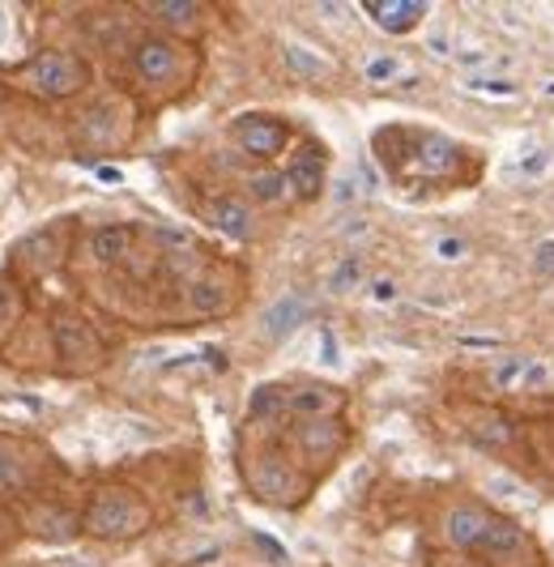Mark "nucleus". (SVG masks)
I'll use <instances>...</instances> for the list:
<instances>
[{
  "mask_svg": "<svg viewBox=\"0 0 554 567\" xmlns=\"http://www.w3.org/2000/svg\"><path fill=\"white\" fill-rule=\"evenodd\" d=\"M154 22H163V27L179 30V34H193L201 27V4L196 0H150V4H141Z\"/></svg>",
  "mask_w": 554,
  "mask_h": 567,
  "instance_id": "2eb2a0df",
  "label": "nucleus"
},
{
  "mask_svg": "<svg viewBox=\"0 0 554 567\" xmlns=\"http://www.w3.org/2000/svg\"><path fill=\"white\" fill-rule=\"evenodd\" d=\"M82 142L94 150H111L120 145V107L115 103H99L94 112L82 120Z\"/></svg>",
  "mask_w": 554,
  "mask_h": 567,
  "instance_id": "4468645a",
  "label": "nucleus"
},
{
  "mask_svg": "<svg viewBox=\"0 0 554 567\" xmlns=\"http://www.w3.org/2000/svg\"><path fill=\"white\" fill-rule=\"evenodd\" d=\"M286 179H290V193L299 200H316L325 188V154L320 150H299L286 167Z\"/></svg>",
  "mask_w": 554,
  "mask_h": 567,
  "instance_id": "ddd939ff",
  "label": "nucleus"
},
{
  "mask_svg": "<svg viewBox=\"0 0 554 567\" xmlns=\"http://www.w3.org/2000/svg\"><path fill=\"white\" fill-rule=\"evenodd\" d=\"M13 308H18V303H13V290L0 282V320H9V316H13Z\"/></svg>",
  "mask_w": 554,
  "mask_h": 567,
  "instance_id": "b1692460",
  "label": "nucleus"
},
{
  "mask_svg": "<svg viewBox=\"0 0 554 567\" xmlns=\"http://www.w3.org/2000/svg\"><path fill=\"white\" fill-rule=\"evenodd\" d=\"M362 9H367V18L376 22L380 30L388 34H410V30L427 18V0H362Z\"/></svg>",
  "mask_w": 554,
  "mask_h": 567,
  "instance_id": "9b49d317",
  "label": "nucleus"
},
{
  "mask_svg": "<svg viewBox=\"0 0 554 567\" xmlns=\"http://www.w3.org/2000/svg\"><path fill=\"white\" fill-rule=\"evenodd\" d=\"M188 299H193V308L201 316H218L222 308H226V290H222L218 278H196V282L188 286Z\"/></svg>",
  "mask_w": 554,
  "mask_h": 567,
  "instance_id": "aec40b11",
  "label": "nucleus"
},
{
  "mask_svg": "<svg viewBox=\"0 0 554 567\" xmlns=\"http://www.w3.org/2000/svg\"><path fill=\"white\" fill-rule=\"evenodd\" d=\"M248 486L252 495H260L265 504H281V508L304 495V478L281 456H260L256 465H248Z\"/></svg>",
  "mask_w": 554,
  "mask_h": 567,
  "instance_id": "6e6552de",
  "label": "nucleus"
},
{
  "mask_svg": "<svg viewBox=\"0 0 554 567\" xmlns=\"http://www.w3.org/2000/svg\"><path fill=\"white\" fill-rule=\"evenodd\" d=\"M252 197L260 200V205H277V200L295 197L290 193V179H286V171H256L248 179Z\"/></svg>",
  "mask_w": 554,
  "mask_h": 567,
  "instance_id": "6ab92c4d",
  "label": "nucleus"
},
{
  "mask_svg": "<svg viewBox=\"0 0 554 567\" xmlns=\"http://www.w3.org/2000/svg\"><path fill=\"white\" fill-rule=\"evenodd\" d=\"M85 78H90L85 64L69 52H43V56L30 60L27 69H18V82L34 90L39 99H69L82 90Z\"/></svg>",
  "mask_w": 554,
  "mask_h": 567,
  "instance_id": "20e7f679",
  "label": "nucleus"
},
{
  "mask_svg": "<svg viewBox=\"0 0 554 567\" xmlns=\"http://www.w3.org/2000/svg\"><path fill=\"white\" fill-rule=\"evenodd\" d=\"M209 223L230 235V239H248L252 235V205L239 197H218L209 205Z\"/></svg>",
  "mask_w": 554,
  "mask_h": 567,
  "instance_id": "dca6fc26",
  "label": "nucleus"
},
{
  "mask_svg": "<svg viewBox=\"0 0 554 567\" xmlns=\"http://www.w3.org/2000/svg\"><path fill=\"white\" fill-rule=\"evenodd\" d=\"M129 244H133V230L129 227H99L90 235V252H94V260H103V265L124 260V256H129Z\"/></svg>",
  "mask_w": 554,
  "mask_h": 567,
  "instance_id": "f3484780",
  "label": "nucleus"
},
{
  "mask_svg": "<svg viewBox=\"0 0 554 567\" xmlns=\"http://www.w3.org/2000/svg\"><path fill=\"white\" fill-rule=\"evenodd\" d=\"M346 405V393L320 384V380H304V384H286V419L295 423H316V419H337V410Z\"/></svg>",
  "mask_w": 554,
  "mask_h": 567,
  "instance_id": "1a4fd4ad",
  "label": "nucleus"
},
{
  "mask_svg": "<svg viewBox=\"0 0 554 567\" xmlns=\"http://www.w3.org/2000/svg\"><path fill=\"white\" fill-rule=\"evenodd\" d=\"M52 333H55V350L64 359H99V350H103L99 338H94V329L85 320H78V316H55Z\"/></svg>",
  "mask_w": 554,
  "mask_h": 567,
  "instance_id": "f8f14e48",
  "label": "nucleus"
},
{
  "mask_svg": "<svg viewBox=\"0 0 554 567\" xmlns=\"http://www.w3.org/2000/svg\"><path fill=\"white\" fill-rule=\"evenodd\" d=\"M397 69H401L397 60H371L367 78H371V82H392V78H397Z\"/></svg>",
  "mask_w": 554,
  "mask_h": 567,
  "instance_id": "5701e85b",
  "label": "nucleus"
},
{
  "mask_svg": "<svg viewBox=\"0 0 554 567\" xmlns=\"http://www.w3.org/2000/svg\"><path fill=\"white\" fill-rule=\"evenodd\" d=\"M299 316H304V303H299V299H286V303H277L274 312L265 316V329H269L274 338H281V333H290V329L299 324Z\"/></svg>",
  "mask_w": 554,
  "mask_h": 567,
  "instance_id": "412c9836",
  "label": "nucleus"
},
{
  "mask_svg": "<svg viewBox=\"0 0 554 567\" xmlns=\"http://www.w3.org/2000/svg\"><path fill=\"white\" fill-rule=\"evenodd\" d=\"M295 449L307 456V461H337V453L346 449L350 431L337 423V419H316V423H295Z\"/></svg>",
  "mask_w": 554,
  "mask_h": 567,
  "instance_id": "9d476101",
  "label": "nucleus"
},
{
  "mask_svg": "<svg viewBox=\"0 0 554 567\" xmlns=\"http://www.w3.org/2000/svg\"><path fill=\"white\" fill-rule=\"evenodd\" d=\"M230 137H235V145L248 154V158H260V163H269V158H277L286 145H290V128L281 124V120H274V115H239L235 124H230Z\"/></svg>",
  "mask_w": 554,
  "mask_h": 567,
  "instance_id": "0eeeda50",
  "label": "nucleus"
},
{
  "mask_svg": "<svg viewBox=\"0 0 554 567\" xmlns=\"http://www.w3.org/2000/svg\"><path fill=\"white\" fill-rule=\"evenodd\" d=\"M473 559L482 567H546L542 542L533 538L521 520H512V516H503V512L495 516L491 534L482 538Z\"/></svg>",
  "mask_w": 554,
  "mask_h": 567,
  "instance_id": "7ed1b4c3",
  "label": "nucleus"
},
{
  "mask_svg": "<svg viewBox=\"0 0 554 567\" xmlns=\"http://www.w3.org/2000/svg\"><path fill=\"white\" fill-rule=\"evenodd\" d=\"M286 60H290L295 69H304L307 78H320V73H329V64H325V60H316L311 52H304L299 43H290V48H286Z\"/></svg>",
  "mask_w": 554,
  "mask_h": 567,
  "instance_id": "4be33fe9",
  "label": "nucleus"
},
{
  "mask_svg": "<svg viewBox=\"0 0 554 567\" xmlns=\"http://www.w3.org/2000/svg\"><path fill=\"white\" fill-rule=\"evenodd\" d=\"M376 158L384 163L392 179H456L470 184V154L465 145L443 137L435 128H380L376 133Z\"/></svg>",
  "mask_w": 554,
  "mask_h": 567,
  "instance_id": "f257e3e1",
  "label": "nucleus"
},
{
  "mask_svg": "<svg viewBox=\"0 0 554 567\" xmlns=\"http://www.w3.org/2000/svg\"><path fill=\"white\" fill-rule=\"evenodd\" d=\"M145 525H150V508H145V499L133 495L129 486H103V491L90 499L85 520H82L85 534L103 542L137 538Z\"/></svg>",
  "mask_w": 554,
  "mask_h": 567,
  "instance_id": "f03ea898",
  "label": "nucleus"
},
{
  "mask_svg": "<svg viewBox=\"0 0 554 567\" xmlns=\"http://www.w3.org/2000/svg\"><path fill=\"white\" fill-rule=\"evenodd\" d=\"M18 483H22V474H18V470H13V465L0 456V486H18Z\"/></svg>",
  "mask_w": 554,
  "mask_h": 567,
  "instance_id": "393cba45",
  "label": "nucleus"
},
{
  "mask_svg": "<svg viewBox=\"0 0 554 567\" xmlns=\"http://www.w3.org/2000/svg\"><path fill=\"white\" fill-rule=\"evenodd\" d=\"M248 414L256 423H277V419H286V384H260L248 401Z\"/></svg>",
  "mask_w": 554,
  "mask_h": 567,
  "instance_id": "a211bd4d",
  "label": "nucleus"
},
{
  "mask_svg": "<svg viewBox=\"0 0 554 567\" xmlns=\"http://www.w3.org/2000/svg\"><path fill=\"white\" fill-rule=\"evenodd\" d=\"M495 516L499 512L491 508V504H482V499H473V495H461V499H452L440 516L443 542H448L456 555H478V546L491 534Z\"/></svg>",
  "mask_w": 554,
  "mask_h": 567,
  "instance_id": "39448f33",
  "label": "nucleus"
},
{
  "mask_svg": "<svg viewBox=\"0 0 554 567\" xmlns=\"http://www.w3.org/2000/svg\"><path fill=\"white\" fill-rule=\"evenodd\" d=\"M133 73H137L145 85H166L175 78L188 73V52L175 43V39H163V34H150L133 48Z\"/></svg>",
  "mask_w": 554,
  "mask_h": 567,
  "instance_id": "423d86ee",
  "label": "nucleus"
}]
</instances>
